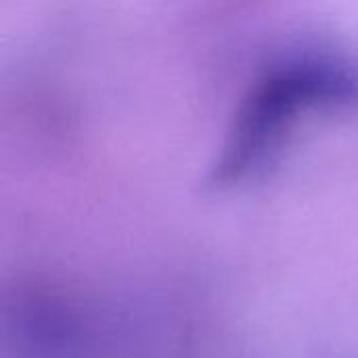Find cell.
<instances>
[{"mask_svg":"<svg viewBox=\"0 0 358 358\" xmlns=\"http://www.w3.org/2000/svg\"><path fill=\"white\" fill-rule=\"evenodd\" d=\"M358 109V61L302 50L271 63L243 94L210 182L233 189L273 166L313 115Z\"/></svg>","mask_w":358,"mask_h":358,"instance_id":"obj_1","label":"cell"}]
</instances>
